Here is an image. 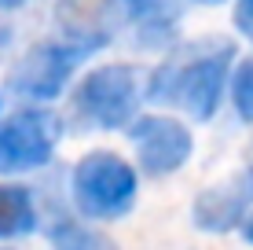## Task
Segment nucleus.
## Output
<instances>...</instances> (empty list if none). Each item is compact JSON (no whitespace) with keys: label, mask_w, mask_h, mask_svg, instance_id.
I'll list each match as a JSON object with an SVG mask.
<instances>
[{"label":"nucleus","mask_w":253,"mask_h":250,"mask_svg":"<svg viewBox=\"0 0 253 250\" xmlns=\"http://www.w3.org/2000/svg\"><path fill=\"white\" fill-rule=\"evenodd\" d=\"M30 4V0H0V11H15V7Z\"/></svg>","instance_id":"obj_13"},{"label":"nucleus","mask_w":253,"mask_h":250,"mask_svg":"<svg viewBox=\"0 0 253 250\" xmlns=\"http://www.w3.org/2000/svg\"><path fill=\"white\" fill-rule=\"evenodd\" d=\"M63 125L51 110L30 107L0 125V173H30L48 166Z\"/></svg>","instance_id":"obj_5"},{"label":"nucleus","mask_w":253,"mask_h":250,"mask_svg":"<svg viewBox=\"0 0 253 250\" xmlns=\"http://www.w3.org/2000/svg\"><path fill=\"white\" fill-rule=\"evenodd\" d=\"M242 232H246V239H250V243H253V213H250V217H246V221H242Z\"/></svg>","instance_id":"obj_14"},{"label":"nucleus","mask_w":253,"mask_h":250,"mask_svg":"<svg viewBox=\"0 0 253 250\" xmlns=\"http://www.w3.org/2000/svg\"><path fill=\"white\" fill-rule=\"evenodd\" d=\"M235 26H239V33L253 45V0H239V4H235Z\"/></svg>","instance_id":"obj_12"},{"label":"nucleus","mask_w":253,"mask_h":250,"mask_svg":"<svg viewBox=\"0 0 253 250\" xmlns=\"http://www.w3.org/2000/svg\"><path fill=\"white\" fill-rule=\"evenodd\" d=\"M253 202V169L224 180L220 188H209L195 202V225L206 232H228L246 221V210Z\"/></svg>","instance_id":"obj_8"},{"label":"nucleus","mask_w":253,"mask_h":250,"mask_svg":"<svg viewBox=\"0 0 253 250\" xmlns=\"http://www.w3.org/2000/svg\"><path fill=\"white\" fill-rule=\"evenodd\" d=\"M51 243H55V250H118L103 232H92L81 225H59L51 232Z\"/></svg>","instance_id":"obj_10"},{"label":"nucleus","mask_w":253,"mask_h":250,"mask_svg":"<svg viewBox=\"0 0 253 250\" xmlns=\"http://www.w3.org/2000/svg\"><path fill=\"white\" fill-rule=\"evenodd\" d=\"M74 202L84 217L110 221L132 210L136 202V173L114 151H92L74 169Z\"/></svg>","instance_id":"obj_2"},{"label":"nucleus","mask_w":253,"mask_h":250,"mask_svg":"<svg viewBox=\"0 0 253 250\" xmlns=\"http://www.w3.org/2000/svg\"><path fill=\"white\" fill-rule=\"evenodd\" d=\"M128 140L136 144L139 166H143V173H151V177L176 173V169L191 158V133L180 122L165 118V114L136 118V122L128 125Z\"/></svg>","instance_id":"obj_7"},{"label":"nucleus","mask_w":253,"mask_h":250,"mask_svg":"<svg viewBox=\"0 0 253 250\" xmlns=\"http://www.w3.org/2000/svg\"><path fill=\"white\" fill-rule=\"evenodd\" d=\"M37 228V206L30 192L15 184H0V239H19Z\"/></svg>","instance_id":"obj_9"},{"label":"nucleus","mask_w":253,"mask_h":250,"mask_svg":"<svg viewBox=\"0 0 253 250\" xmlns=\"http://www.w3.org/2000/svg\"><path fill=\"white\" fill-rule=\"evenodd\" d=\"M235 107H239L242 122H253V63H242L235 74Z\"/></svg>","instance_id":"obj_11"},{"label":"nucleus","mask_w":253,"mask_h":250,"mask_svg":"<svg viewBox=\"0 0 253 250\" xmlns=\"http://www.w3.org/2000/svg\"><path fill=\"white\" fill-rule=\"evenodd\" d=\"M198 4H220V0H198Z\"/></svg>","instance_id":"obj_15"},{"label":"nucleus","mask_w":253,"mask_h":250,"mask_svg":"<svg viewBox=\"0 0 253 250\" xmlns=\"http://www.w3.org/2000/svg\"><path fill=\"white\" fill-rule=\"evenodd\" d=\"M103 45L107 41L92 37V33H74V30L66 33V41L37 45L11 70V92H19L26 100H55L66 89V77L77 70V63L88 59L92 51H99Z\"/></svg>","instance_id":"obj_3"},{"label":"nucleus","mask_w":253,"mask_h":250,"mask_svg":"<svg viewBox=\"0 0 253 250\" xmlns=\"http://www.w3.org/2000/svg\"><path fill=\"white\" fill-rule=\"evenodd\" d=\"M74 107L95 129H121L132 122L139 107V70L132 66H103L88 74L74 92Z\"/></svg>","instance_id":"obj_4"},{"label":"nucleus","mask_w":253,"mask_h":250,"mask_svg":"<svg viewBox=\"0 0 253 250\" xmlns=\"http://www.w3.org/2000/svg\"><path fill=\"white\" fill-rule=\"evenodd\" d=\"M92 30L103 41L125 37L132 45H139L143 51H151V48H162L172 41L176 19H172V11L162 0H103L99 22Z\"/></svg>","instance_id":"obj_6"},{"label":"nucleus","mask_w":253,"mask_h":250,"mask_svg":"<svg viewBox=\"0 0 253 250\" xmlns=\"http://www.w3.org/2000/svg\"><path fill=\"white\" fill-rule=\"evenodd\" d=\"M231 59H235L231 41H209V45H198L184 55H172L169 63L154 70L147 96L154 103H165V107H180L195 122H209L213 110L220 107Z\"/></svg>","instance_id":"obj_1"}]
</instances>
